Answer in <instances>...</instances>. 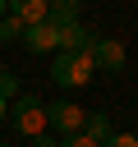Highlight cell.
I'll use <instances>...</instances> for the list:
<instances>
[{
  "label": "cell",
  "mask_w": 138,
  "mask_h": 147,
  "mask_svg": "<svg viewBox=\"0 0 138 147\" xmlns=\"http://www.w3.org/2000/svg\"><path fill=\"white\" fill-rule=\"evenodd\" d=\"M51 74H55V83H60V87H83V83L97 74V64H92V51H60Z\"/></svg>",
  "instance_id": "1"
},
{
  "label": "cell",
  "mask_w": 138,
  "mask_h": 147,
  "mask_svg": "<svg viewBox=\"0 0 138 147\" xmlns=\"http://www.w3.org/2000/svg\"><path fill=\"white\" fill-rule=\"evenodd\" d=\"M9 124H14V133H23L28 142H37V138H46V106H41L37 96H18Z\"/></svg>",
  "instance_id": "2"
},
{
  "label": "cell",
  "mask_w": 138,
  "mask_h": 147,
  "mask_svg": "<svg viewBox=\"0 0 138 147\" xmlns=\"http://www.w3.org/2000/svg\"><path fill=\"white\" fill-rule=\"evenodd\" d=\"M46 124H55V129H64V133L74 138V133H83L87 110H83V106H74V101H55V106H46Z\"/></svg>",
  "instance_id": "3"
},
{
  "label": "cell",
  "mask_w": 138,
  "mask_h": 147,
  "mask_svg": "<svg viewBox=\"0 0 138 147\" xmlns=\"http://www.w3.org/2000/svg\"><path fill=\"white\" fill-rule=\"evenodd\" d=\"M92 64H97L101 74H115V69L124 64V46L110 41V37H97V46H92Z\"/></svg>",
  "instance_id": "4"
},
{
  "label": "cell",
  "mask_w": 138,
  "mask_h": 147,
  "mask_svg": "<svg viewBox=\"0 0 138 147\" xmlns=\"http://www.w3.org/2000/svg\"><path fill=\"white\" fill-rule=\"evenodd\" d=\"M23 46H28V51H37V55H41V51H60V28H55V23L28 28V32H23Z\"/></svg>",
  "instance_id": "5"
},
{
  "label": "cell",
  "mask_w": 138,
  "mask_h": 147,
  "mask_svg": "<svg viewBox=\"0 0 138 147\" xmlns=\"http://www.w3.org/2000/svg\"><path fill=\"white\" fill-rule=\"evenodd\" d=\"M92 46H97V32H87L83 23L60 28V51H92Z\"/></svg>",
  "instance_id": "6"
},
{
  "label": "cell",
  "mask_w": 138,
  "mask_h": 147,
  "mask_svg": "<svg viewBox=\"0 0 138 147\" xmlns=\"http://www.w3.org/2000/svg\"><path fill=\"white\" fill-rule=\"evenodd\" d=\"M46 23H55V28L78 23V5H74V0H51V18H46Z\"/></svg>",
  "instance_id": "7"
},
{
  "label": "cell",
  "mask_w": 138,
  "mask_h": 147,
  "mask_svg": "<svg viewBox=\"0 0 138 147\" xmlns=\"http://www.w3.org/2000/svg\"><path fill=\"white\" fill-rule=\"evenodd\" d=\"M83 133H87V138H92L97 147H106V138H110V124H106V115H87Z\"/></svg>",
  "instance_id": "8"
},
{
  "label": "cell",
  "mask_w": 138,
  "mask_h": 147,
  "mask_svg": "<svg viewBox=\"0 0 138 147\" xmlns=\"http://www.w3.org/2000/svg\"><path fill=\"white\" fill-rule=\"evenodd\" d=\"M23 32H28V28H23L14 14H5V23H0V41H9V37H23Z\"/></svg>",
  "instance_id": "9"
},
{
  "label": "cell",
  "mask_w": 138,
  "mask_h": 147,
  "mask_svg": "<svg viewBox=\"0 0 138 147\" xmlns=\"http://www.w3.org/2000/svg\"><path fill=\"white\" fill-rule=\"evenodd\" d=\"M106 147H138V138H133V133H110Z\"/></svg>",
  "instance_id": "10"
},
{
  "label": "cell",
  "mask_w": 138,
  "mask_h": 147,
  "mask_svg": "<svg viewBox=\"0 0 138 147\" xmlns=\"http://www.w3.org/2000/svg\"><path fill=\"white\" fill-rule=\"evenodd\" d=\"M55 147H97L87 133H74V138H64V142H55Z\"/></svg>",
  "instance_id": "11"
},
{
  "label": "cell",
  "mask_w": 138,
  "mask_h": 147,
  "mask_svg": "<svg viewBox=\"0 0 138 147\" xmlns=\"http://www.w3.org/2000/svg\"><path fill=\"white\" fill-rule=\"evenodd\" d=\"M5 110H9V101H0V119H5Z\"/></svg>",
  "instance_id": "12"
},
{
  "label": "cell",
  "mask_w": 138,
  "mask_h": 147,
  "mask_svg": "<svg viewBox=\"0 0 138 147\" xmlns=\"http://www.w3.org/2000/svg\"><path fill=\"white\" fill-rule=\"evenodd\" d=\"M5 147H9V142H5Z\"/></svg>",
  "instance_id": "13"
}]
</instances>
